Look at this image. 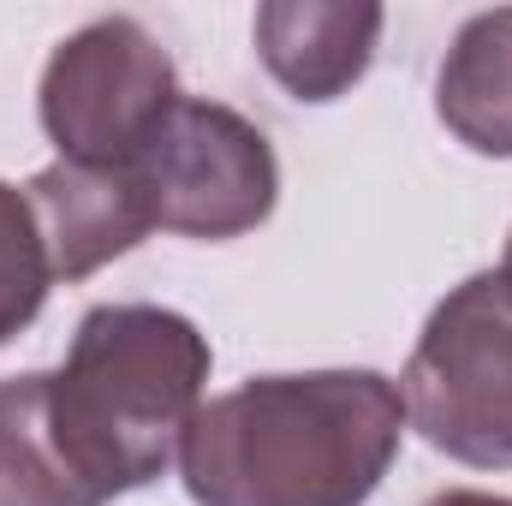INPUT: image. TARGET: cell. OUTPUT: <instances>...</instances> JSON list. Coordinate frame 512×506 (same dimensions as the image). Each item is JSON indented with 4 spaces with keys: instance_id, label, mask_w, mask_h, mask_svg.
<instances>
[{
    "instance_id": "3957f363",
    "label": "cell",
    "mask_w": 512,
    "mask_h": 506,
    "mask_svg": "<svg viewBox=\"0 0 512 506\" xmlns=\"http://www.w3.org/2000/svg\"><path fill=\"white\" fill-rule=\"evenodd\" d=\"M405 423L471 471H512V286L501 268L453 286L399 376Z\"/></svg>"
},
{
    "instance_id": "8fae6325",
    "label": "cell",
    "mask_w": 512,
    "mask_h": 506,
    "mask_svg": "<svg viewBox=\"0 0 512 506\" xmlns=\"http://www.w3.org/2000/svg\"><path fill=\"white\" fill-rule=\"evenodd\" d=\"M429 506H512L507 495H483V489H447V495H435Z\"/></svg>"
},
{
    "instance_id": "7c38bea8",
    "label": "cell",
    "mask_w": 512,
    "mask_h": 506,
    "mask_svg": "<svg viewBox=\"0 0 512 506\" xmlns=\"http://www.w3.org/2000/svg\"><path fill=\"white\" fill-rule=\"evenodd\" d=\"M501 274H507V286H512V239H507V256H501Z\"/></svg>"
},
{
    "instance_id": "7a4b0ae2",
    "label": "cell",
    "mask_w": 512,
    "mask_h": 506,
    "mask_svg": "<svg viewBox=\"0 0 512 506\" xmlns=\"http://www.w3.org/2000/svg\"><path fill=\"white\" fill-rule=\"evenodd\" d=\"M209 340L191 316L161 304L84 310L66 364L54 370V429L84 483L114 501L149 489L203 411Z\"/></svg>"
},
{
    "instance_id": "30bf717a",
    "label": "cell",
    "mask_w": 512,
    "mask_h": 506,
    "mask_svg": "<svg viewBox=\"0 0 512 506\" xmlns=\"http://www.w3.org/2000/svg\"><path fill=\"white\" fill-rule=\"evenodd\" d=\"M48 286H54V268L42 251L36 215L24 203V191L0 179V346L42 316Z\"/></svg>"
},
{
    "instance_id": "277c9868",
    "label": "cell",
    "mask_w": 512,
    "mask_h": 506,
    "mask_svg": "<svg viewBox=\"0 0 512 506\" xmlns=\"http://www.w3.org/2000/svg\"><path fill=\"white\" fill-rule=\"evenodd\" d=\"M179 102L173 54L137 24V18H96L78 36H66L36 90V114L60 161L84 167H126L149 131Z\"/></svg>"
},
{
    "instance_id": "52a82bcc",
    "label": "cell",
    "mask_w": 512,
    "mask_h": 506,
    "mask_svg": "<svg viewBox=\"0 0 512 506\" xmlns=\"http://www.w3.org/2000/svg\"><path fill=\"white\" fill-rule=\"evenodd\" d=\"M382 24L387 12L370 0H262L256 54L286 96L334 102L370 72Z\"/></svg>"
},
{
    "instance_id": "9c48e42d",
    "label": "cell",
    "mask_w": 512,
    "mask_h": 506,
    "mask_svg": "<svg viewBox=\"0 0 512 506\" xmlns=\"http://www.w3.org/2000/svg\"><path fill=\"white\" fill-rule=\"evenodd\" d=\"M0 506H108L54 429V376L0 381Z\"/></svg>"
},
{
    "instance_id": "6da1fadb",
    "label": "cell",
    "mask_w": 512,
    "mask_h": 506,
    "mask_svg": "<svg viewBox=\"0 0 512 506\" xmlns=\"http://www.w3.org/2000/svg\"><path fill=\"white\" fill-rule=\"evenodd\" d=\"M405 399L382 370L256 376L203 399L179 441L197 506H364L399 459Z\"/></svg>"
},
{
    "instance_id": "8992f818",
    "label": "cell",
    "mask_w": 512,
    "mask_h": 506,
    "mask_svg": "<svg viewBox=\"0 0 512 506\" xmlns=\"http://www.w3.org/2000/svg\"><path fill=\"white\" fill-rule=\"evenodd\" d=\"M24 203L36 215L42 251L54 280H90L96 268H108L114 256L143 245L155 233V209L149 191L137 179V167H84V161H54L24 185Z\"/></svg>"
},
{
    "instance_id": "5b68a950",
    "label": "cell",
    "mask_w": 512,
    "mask_h": 506,
    "mask_svg": "<svg viewBox=\"0 0 512 506\" xmlns=\"http://www.w3.org/2000/svg\"><path fill=\"white\" fill-rule=\"evenodd\" d=\"M131 167L149 191L155 227L209 245L262 227L280 197V161L268 137L245 114L197 96H179L167 108Z\"/></svg>"
},
{
    "instance_id": "ba28073f",
    "label": "cell",
    "mask_w": 512,
    "mask_h": 506,
    "mask_svg": "<svg viewBox=\"0 0 512 506\" xmlns=\"http://www.w3.org/2000/svg\"><path fill=\"white\" fill-rule=\"evenodd\" d=\"M435 114L465 149L512 161V6L459 24L435 78Z\"/></svg>"
}]
</instances>
